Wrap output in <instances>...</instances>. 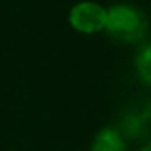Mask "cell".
I'll list each match as a JSON object with an SVG mask.
<instances>
[{
  "label": "cell",
  "mask_w": 151,
  "mask_h": 151,
  "mask_svg": "<svg viewBox=\"0 0 151 151\" xmlns=\"http://www.w3.org/2000/svg\"><path fill=\"white\" fill-rule=\"evenodd\" d=\"M142 151H151V142H147V144L142 147Z\"/></svg>",
  "instance_id": "cell-5"
},
{
  "label": "cell",
  "mask_w": 151,
  "mask_h": 151,
  "mask_svg": "<svg viewBox=\"0 0 151 151\" xmlns=\"http://www.w3.org/2000/svg\"><path fill=\"white\" fill-rule=\"evenodd\" d=\"M137 73L144 84L151 86V43L146 45L137 55Z\"/></svg>",
  "instance_id": "cell-4"
},
{
  "label": "cell",
  "mask_w": 151,
  "mask_h": 151,
  "mask_svg": "<svg viewBox=\"0 0 151 151\" xmlns=\"http://www.w3.org/2000/svg\"><path fill=\"white\" fill-rule=\"evenodd\" d=\"M103 30L117 43H139L147 34V18L135 6L116 4L107 9Z\"/></svg>",
  "instance_id": "cell-1"
},
{
  "label": "cell",
  "mask_w": 151,
  "mask_h": 151,
  "mask_svg": "<svg viewBox=\"0 0 151 151\" xmlns=\"http://www.w3.org/2000/svg\"><path fill=\"white\" fill-rule=\"evenodd\" d=\"M91 151H126V144L116 130L103 128L93 139Z\"/></svg>",
  "instance_id": "cell-3"
},
{
  "label": "cell",
  "mask_w": 151,
  "mask_h": 151,
  "mask_svg": "<svg viewBox=\"0 0 151 151\" xmlns=\"http://www.w3.org/2000/svg\"><path fill=\"white\" fill-rule=\"evenodd\" d=\"M69 25L82 34H96L105 29L107 9L96 2H80L69 9Z\"/></svg>",
  "instance_id": "cell-2"
}]
</instances>
